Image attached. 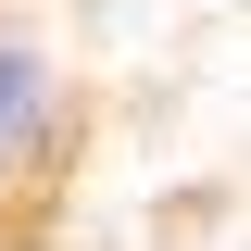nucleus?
<instances>
[{"label": "nucleus", "mask_w": 251, "mask_h": 251, "mask_svg": "<svg viewBox=\"0 0 251 251\" xmlns=\"http://www.w3.org/2000/svg\"><path fill=\"white\" fill-rule=\"evenodd\" d=\"M75 151V75H63V38L38 0H0V188L25 201V188L63 176Z\"/></svg>", "instance_id": "obj_1"}, {"label": "nucleus", "mask_w": 251, "mask_h": 251, "mask_svg": "<svg viewBox=\"0 0 251 251\" xmlns=\"http://www.w3.org/2000/svg\"><path fill=\"white\" fill-rule=\"evenodd\" d=\"M0 226H13V188H0Z\"/></svg>", "instance_id": "obj_2"}]
</instances>
